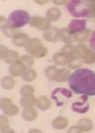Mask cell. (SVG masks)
Returning <instances> with one entry per match:
<instances>
[{
	"mask_svg": "<svg viewBox=\"0 0 95 133\" xmlns=\"http://www.w3.org/2000/svg\"><path fill=\"white\" fill-rule=\"evenodd\" d=\"M69 71L66 69H62V70L58 71L57 73L54 78V80L57 82H63L67 80L69 77Z\"/></svg>",
	"mask_w": 95,
	"mask_h": 133,
	"instance_id": "obj_21",
	"label": "cell"
},
{
	"mask_svg": "<svg viewBox=\"0 0 95 133\" xmlns=\"http://www.w3.org/2000/svg\"><path fill=\"white\" fill-rule=\"evenodd\" d=\"M19 61L23 64L26 68L31 67L34 63V60L32 57L29 56H27V55L22 56L20 59H19Z\"/></svg>",
	"mask_w": 95,
	"mask_h": 133,
	"instance_id": "obj_30",
	"label": "cell"
},
{
	"mask_svg": "<svg viewBox=\"0 0 95 133\" xmlns=\"http://www.w3.org/2000/svg\"><path fill=\"white\" fill-rule=\"evenodd\" d=\"M30 25L31 26L34 27L42 31H48L50 29V25L48 21L39 16L32 17L30 22Z\"/></svg>",
	"mask_w": 95,
	"mask_h": 133,
	"instance_id": "obj_9",
	"label": "cell"
},
{
	"mask_svg": "<svg viewBox=\"0 0 95 133\" xmlns=\"http://www.w3.org/2000/svg\"><path fill=\"white\" fill-rule=\"evenodd\" d=\"M46 15L48 21H56L60 17L61 13L58 8H52L47 11Z\"/></svg>",
	"mask_w": 95,
	"mask_h": 133,
	"instance_id": "obj_19",
	"label": "cell"
},
{
	"mask_svg": "<svg viewBox=\"0 0 95 133\" xmlns=\"http://www.w3.org/2000/svg\"><path fill=\"white\" fill-rule=\"evenodd\" d=\"M74 48L72 45H67L64 46L62 49V52L66 54L69 58H70L73 55L74 52Z\"/></svg>",
	"mask_w": 95,
	"mask_h": 133,
	"instance_id": "obj_33",
	"label": "cell"
},
{
	"mask_svg": "<svg viewBox=\"0 0 95 133\" xmlns=\"http://www.w3.org/2000/svg\"><path fill=\"white\" fill-rule=\"evenodd\" d=\"M34 91V89L32 88V86L26 85L22 87L20 90V94H22V96H31L33 94Z\"/></svg>",
	"mask_w": 95,
	"mask_h": 133,
	"instance_id": "obj_31",
	"label": "cell"
},
{
	"mask_svg": "<svg viewBox=\"0 0 95 133\" xmlns=\"http://www.w3.org/2000/svg\"><path fill=\"white\" fill-rule=\"evenodd\" d=\"M29 40V37L26 34L19 33L13 36V43L17 46H22L26 45Z\"/></svg>",
	"mask_w": 95,
	"mask_h": 133,
	"instance_id": "obj_15",
	"label": "cell"
},
{
	"mask_svg": "<svg viewBox=\"0 0 95 133\" xmlns=\"http://www.w3.org/2000/svg\"><path fill=\"white\" fill-rule=\"evenodd\" d=\"M30 132H41V131H39V130H37V129H32V130H31V131H30Z\"/></svg>",
	"mask_w": 95,
	"mask_h": 133,
	"instance_id": "obj_39",
	"label": "cell"
},
{
	"mask_svg": "<svg viewBox=\"0 0 95 133\" xmlns=\"http://www.w3.org/2000/svg\"><path fill=\"white\" fill-rule=\"evenodd\" d=\"M35 2H36V3L39 4V5H43V4L46 3L48 2V1H44V0H41V1H38V0H36V1H35Z\"/></svg>",
	"mask_w": 95,
	"mask_h": 133,
	"instance_id": "obj_38",
	"label": "cell"
},
{
	"mask_svg": "<svg viewBox=\"0 0 95 133\" xmlns=\"http://www.w3.org/2000/svg\"><path fill=\"white\" fill-rule=\"evenodd\" d=\"M78 127L81 131H89L93 129V124L92 121L88 118H84L79 121Z\"/></svg>",
	"mask_w": 95,
	"mask_h": 133,
	"instance_id": "obj_20",
	"label": "cell"
},
{
	"mask_svg": "<svg viewBox=\"0 0 95 133\" xmlns=\"http://www.w3.org/2000/svg\"><path fill=\"white\" fill-rule=\"evenodd\" d=\"M66 1H63V0H62V1H58V0H56V1H53V3H55V5H65L66 3Z\"/></svg>",
	"mask_w": 95,
	"mask_h": 133,
	"instance_id": "obj_37",
	"label": "cell"
},
{
	"mask_svg": "<svg viewBox=\"0 0 95 133\" xmlns=\"http://www.w3.org/2000/svg\"><path fill=\"white\" fill-rule=\"evenodd\" d=\"M72 57H80L85 63L89 64L95 63V52L91 51L84 45H79L74 48Z\"/></svg>",
	"mask_w": 95,
	"mask_h": 133,
	"instance_id": "obj_5",
	"label": "cell"
},
{
	"mask_svg": "<svg viewBox=\"0 0 95 133\" xmlns=\"http://www.w3.org/2000/svg\"><path fill=\"white\" fill-rule=\"evenodd\" d=\"M37 106L40 110H46L50 107V102L46 96H42L37 102Z\"/></svg>",
	"mask_w": 95,
	"mask_h": 133,
	"instance_id": "obj_24",
	"label": "cell"
},
{
	"mask_svg": "<svg viewBox=\"0 0 95 133\" xmlns=\"http://www.w3.org/2000/svg\"><path fill=\"white\" fill-rule=\"evenodd\" d=\"M8 121L7 120L6 117H1V130L2 132H5L6 129L8 130V132H14L13 130L11 129L10 127L8 126Z\"/></svg>",
	"mask_w": 95,
	"mask_h": 133,
	"instance_id": "obj_32",
	"label": "cell"
},
{
	"mask_svg": "<svg viewBox=\"0 0 95 133\" xmlns=\"http://www.w3.org/2000/svg\"><path fill=\"white\" fill-rule=\"evenodd\" d=\"M30 22L31 19L29 14L21 10L12 12L10 14L7 21L8 25L13 29L22 28L28 23H30Z\"/></svg>",
	"mask_w": 95,
	"mask_h": 133,
	"instance_id": "obj_2",
	"label": "cell"
},
{
	"mask_svg": "<svg viewBox=\"0 0 95 133\" xmlns=\"http://www.w3.org/2000/svg\"><path fill=\"white\" fill-rule=\"evenodd\" d=\"M81 99L83 100V101L74 103L72 105V109L74 111H76L79 114H85L88 111L89 108V104L87 103L88 96L86 94H84L81 97Z\"/></svg>",
	"mask_w": 95,
	"mask_h": 133,
	"instance_id": "obj_7",
	"label": "cell"
},
{
	"mask_svg": "<svg viewBox=\"0 0 95 133\" xmlns=\"http://www.w3.org/2000/svg\"><path fill=\"white\" fill-rule=\"evenodd\" d=\"M60 95L64 96L66 98H70L72 97V93L69 90L63 88H56L54 89L52 93V98L55 100L58 107L63 105V101L60 97Z\"/></svg>",
	"mask_w": 95,
	"mask_h": 133,
	"instance_id": "obj_6",
	"label": "cell"
},
{
	"mask_svg": "<svg viewBox=\"0 0 95 133\" xmlns=\"http://www.w3.org/2000/svg\"><path fill=\"white\" fill-rule=\"evenodd\" d=\"M1 85L3 87V88L6 89H12L14 86V81L11 77L6 76L2 79Z\"/></svg>",
	"mask_w": 95,
	"mask_h": 133,
	"instance_id": "obj_28",
	"label": "cell"
},
{
	"mask_svg": "<svg viewBox=\"0 0 95 133\" xmlns=\"http://www.w3.org/2000/svg\"><path fill=\"white\" fill-rule=\"evenodd\" d=\"M22 116L27 121H32L37 117V112L32 107H26L22 111Z\"/></svg>",
	"mask_w": 95,
	"mask_h": 133,
	"instance_id": "obj_17",
	"label": "cell"
},
{
	"mask_svg": "<svg viewBox=\"0 0 95 133\" xmlns=\"http://www.w3.org/2000/svg\"><path fill=\"white\" fill-rule=\"evenodd\" d=\"M58 70L55 66H50L46 68L45 71V75L49 80H54L55 75L57 73Z\"/></svg>",
	"mask_w": 95,
	"mask_h": 133,
	"instance_id": "obj_26",
	"label": "cell"
},
{
	"mask_svg": "<svg viewBox=\"0 0 95 133\" xmlns=\"http://www.w3.org/2000/svg\"><path fill=\"white\" fill-rule=\"evenodd\" d=\"M52 125L56 129H63L68 125V121L63 117H59L53 120Z\"/></svg>",
	"mask_w": 95,
	"mask_h": 133,
	"instance_id": "obj_18",
	"label": "cell"
},
{
	"mask_svg": "<svg viewBox=\"0 0 95 133\" xmlns=\"http://www.w3.org/2000/svg\"><path fill=\"white\" fill-rule=\"evenodd\" d=\"M69 66L72 69L77 68L82 65V61L81 58L79 57H72L69 59Z\"/></svg>",
	"mask_w": 95,
	"mask_h": 133,
	"instance_id": "obj_27",
	"label": "cell"
},
{
	"mask_svg": "<svg viewBox=\"0 0 95 133\" xmlns=\"http://www.w3.org/2000/svg\"><path fill=\"white\" fill-rule=\"evenodd\" d=\"M27 68L18 61L13 64V66L10 68V73L13 76H18L23 75Z\"/></svg>",
	"mask_w": 95,
	"mask_h": 133,
	"instance_id": "obj_12",
	"label": "cell"
},
{
	"mask_svg": "<svg viewBox=\"0 0 95 133\" xmlns=\"http://www.w3.org/2000/svg\"><path fill=\"white\" fill-rule=\"evenodd\" d=\"M8 52V49L5 46L3 45H1V59H4V57H5L7 52Z\"/></svg>",
	"mask_w": 95,
	"mask_h": 133,
	"instance_id": "obj_35",
	"label": "cell"
},
{
	"mask_svg": "<svg viewBox=\"0 0 95 133\" xmlns=\"http://www.w3.org/2000/svg\"><path fill=\"white\" fill-rule=\"evenodd\" d=\"M59 37L63 42L70 43L76 41V34L70 32L67 28H63L59 31Z\"/></svg>",
	"mask_w": 95,
	"mask_h": 133,
	"instance_id": "obj_11",
	"label": "cell"
},
{
	"mask_svg": "<svg viewBox=\"0 0 95 133\" xmlns=\"http://www.w3.org/2000/svg\"><path fill=\"white\" fill-rule=\"evenodd\" d=\"M25 49L35 57H43L47 54V49L43 46L38 38L29 39L25 45Z\"/></svg>",
	"mask_w": 95,
	"mask_h": 133,
	"instance_id": "obj_4",
	"label": "cell"
},
{
	"mask_svg": "<svg viewBox=\"0 0 95 133\" xmlns=\"http://www.w3.org/2000/svg\"><path fill=\"white\" fill-rule=\"evenodd\" d=\"M91 31L89 29H84L81 32H77L76 34V41L78 42H83L90 35Z\"/></svg>",
	"mask_w": 95,
	"mask_h": 133,
	"instance_id": "obj_29",
	"label": "cell"
},
{
	"mask_svg": "<svg viewBox=\"0 0 95 133\" xmlns=\"http://www.w3.org/2000/svg\"><path fill=\"white\" fill-rule=\"evenodd\" d=\"M1 107L3 111L8 115H15L18 112L17 106L12 104V101L8 98H3L1 101Z\"/></svg>",
	"mask_w": 95,
	"mask_h": 133,
	"instance_id": "obj_8",
	"label": "cell"
},
{
	"mask_svg": "<svg viewBox=\"0 0 95 133\" xmlns=\"http://www.w3.org/2000/svg\"><path fill=\"white\" fill-rule=\"evenodd\" d=\"M69 58L63 52H58L53 56L54 63L57 65H65L69 63Z\"/></svg>",
	"mask_w": 95,
	"mask_h": 133,
	"instance_id": "obj_16",
	"label": "cell"
},
{
	"mask_svg": "<svg viewBox=\"0 0 95 133\" xmlns=\"http://www.w3.org/2000/svg\"><path fill=\"white\" fill-rule=\"evenodd\" d=\"M23 79L25 81L30 82L34 80L36 77V73L34 70H31V69H28L25 70L24 73L22 75Z\"/></svg>",
	"mask_w": 95,
	"mask_h": 133,
	"instance_id": "obj_25",
	"label": "cell"
},
{
	"mask_svg": "<svg viewBox=\"0 0 95 133\" xmlns=\"http://www.w3.org/2000/svg\"><path fill=\"white\" fill-rule=\"evenodd\" d=\"M89 45L91 46L92 49L95 52V30L93 32V33L92 34V36H91V38L89 39Z\"/></svg>",
	"mask_w": 95,
	"mask_h": 133,
	"instance_id": "obj_34",
	"label": "cell"
},
{
	"mask_svg": "<svg viewBox=\"0 0 95 133\" xmlns=\"http://www.w3.org/2000/svg\"><path fill=\"white\" fill-rule=\"evenodd\" d=\"M68 132H81V131L79 129V127H78V126H77V127H72L71 128H70L69 130H68Z\"/></svg>",
	"mask_w": 95,
	"mask_h": 133,
	"instance_id": "obj_36",
	"label": "cell"
},
{
	"mask_svg": "<svg viewBox=\"0 0 95 133\" xmlns=\"http://www.w3.org/2000/svg\"><path fill=\"white\" fill-rule=\"evenodd\" d=\"M4 60L5 62L8 64H15V63L18 61V56L17 52L15 51L8 50L7 54L4 57Z\"/></svg>",
	"mask_w": 95,
	"mask_h": 133,
	"instance_id": "obj_23",
	"label": "cell"
},
{
	"mask_svg": "<svg viewBox=\"0 0 95 133\" xmlns=\"http://www.w3.org/2000/svg\"><path fill=\"white\" fill-rule=\"evenodd\" d=\"M69 86L76 94L95 95V73L87 68L79 69L69 77Z\"/></svg>",
	"mask_w": 95,
	"mask_h": 133,
	"instance_id": "obj_1",
	"label": "cell"
},
{
	"mask_svg": "<svg viewBox=\"0 0 95 133\" xmlns=\"http://www.w3.org/2000/svg\"><path fill=\"white\" fill-rule=\"evenodd\" d=\"M89 2L73 0L67 4V8L69 12L75 17H87L90 14V9L88 7Z\"/></svg>",
	"mask_w": 95,
	"mask_h": 133,
	"instance_id": "obj_3",
	"label": "cell"
},
{
	"mask_svg": "<svg viewBox=\"0 0 95 133\" xmlns=\"http://www.w3.org/2000/svg\"><path fill=\"white\" fill-rule=\"evenodd\" d=\"M60 30L56 28H51L43 34L44 39L48 42H55L59 36Z\"/></svg>",
	"mask_w": 95,
	"mask_h": 133,
	"instance_id": "obj_14",
	"label": "cell"
},
{
	"mask_svg": "<svg viewBox=\"0 0 95 133\" xmlns=\"http://www.w3.org/2000/svg\"><path fill=\"white\" fill-rule=\"evenodd\" d=\"M86 24L85 20H72L68 25V29L73 33L81 32L85 29Z\"/></svg>",
	"mask_w": 95,
	"mask_h": 133,
	"instance_id": "obj_10",
	"label": "cell"
},
{
	"mask_svg": "<svg viewBox=\"0 0 95 133\" xmlns=\"http://www.w3.org/2000/svg\"><path fill=\"white\" fill-rule=\"evenodd\" d=\"M36 103V99L33 95L23 96L20 100V104L24 108L26 107H32Z\"/></svg>",
	"mask_w": 95,
	"mask_h": 133,
	"instance_id": "obj_22",
	"label": "cell"
},
{
	"mask_svg": "<svg viewBox=\"0 0 95 133\" xmlns=\"http://www.w3.org/2000/svg\"><path fill=\"white\" fill-rule=\"evenodd\" d=\"M1 28L4 33L6 36H10V37H11V36H15L16 35L17 32L18 31L15 29H13V28H11L8 25V22H6V19L2 16L1 17Z\"/></svg>",
	"mask_w": 95,
	"mask_h": 133,
	"instance_id": "obj_13",
	"label": "cell"
},
{
	"mask_svg": "<svg viewBox=\"0 0 95 133\" xmlns=\"http://www.w3.org/2000/svg\"><path fill=\"white\" fill-rule=\"evenodd\" d=\"M93 14H94V16L95 17V12H94V13H93Z\"/></svg>",
	"mask_w": 95,
	"mask_h": 133,
	"instance_id": "obj_40",
	"label": "cell"
}]
</instances>
